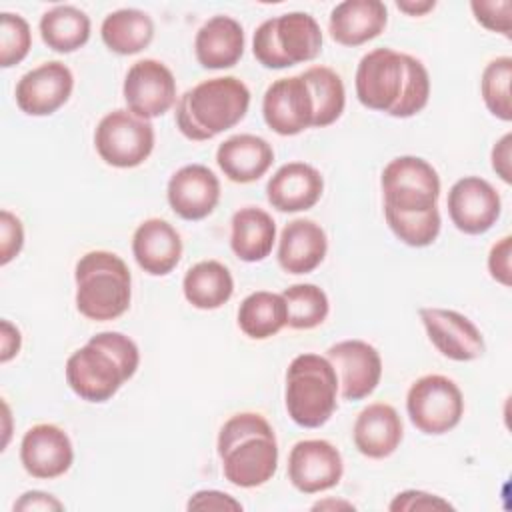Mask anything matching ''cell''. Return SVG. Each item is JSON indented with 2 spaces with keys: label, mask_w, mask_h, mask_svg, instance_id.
I'll use <instances>...</instances> for the list:
<instances>
[{
  "label": "cell",
  "mask_w": 512,
  "mask_h": 512,
  "mask_svg": "<svg viewBox=\"0 0 512 512\" xmlns=\"http://www.w3.org/2000/svg\"><path fill=\"white\" fill-rule=\"evenodd\" d=\"M356 96L370 110L410 118L428 104L430 76L418 58L376 48L358 62Z\"/></svg>",
  "instance_id": "6da1fadb"
},
{
  "label": "cell",
  "mask_w": 512,
  "mask_h": 512,
  "mask_svg": "<svg viewBox=\"0 0 512 512\" xmlns=\"http://www.w3.org/2000/svg\"><path fill=\"white\" fill-rule=\"evenodd\" d=\"M140 352L122 332H100L66 362V382L86 402H106L134 376Z\"/></svg>",
  "instance_id": "7a4b0ae2"
},
{
  "label": "cell",
  "mask_w": 512,
  "mask_h": 512,
  "mask_svg": "<svg viewBox=\"0 0 512 512\" xmlns=\"http://www.w3.org/2000/svg\"><path fill=\"white\" fill-rule=\"evenodd\" d=\"M216 448L224 478L238 488L262 486L278 468L274 430L256 412H240L226 420L220 428Z\"/></svg>",
  "instance_id": "3957f363"
},
{
  "label": "cell",
  "mask_w": 512,
  "mask_h": 512,
  "mask_svg": "<svg viewBox=\"0 0 512 512\" xmlns=\"http://www.w3.org/2000/svg\"><path fill=\"white\" fill-rule=\"evenodd\" d=\"M248 106L250 90L240 78H210L180 96L176 124L188 140L202 142L234 128L246 116Z\"/></svg>",
  "instance_id": "277c9868"
},
{
  "label": "cell",
  "mask_w": 512,
  "mask_h": 512,
  "mask_svg": "<svg viewBox=\"0 0 512 512\" xmlns=\"http://www.w3.org/2000/svg\"><path fill=\"white\" fill-rule=\"evenodd\" d=\"M76 308L96 322L116 320L130 308L132 276L126 262L106 250L86 252L74 270Z\"/></svg>",
  "instance_id": "5b68a950"
},
{
  "label": "cell",
  "mask_w": 512,
  "mask_h": 512,
  "mask_svg": "<svg viewBox=\"0 0 512 512\" xmlns=\"http://www.w3.org/2000/svg\"><path fill=\"white\" fill-rule=\"evenodd\" d=\"M286 410L302 428H320L336 410L338 376L320 354H300L286 370Z\"/></svg>",
  "instance_id": "8992f818"
},
{
  "label": "cell",
  "mask_w": 512,
  "mask_h": 512,
  "mask_svg": "<svg viewBox=\"0 0 512 512\" xmlns=\"http://www.w3.org/2000/svg\"><path fill=\"white\" fill-rule=\"evenodd\" d=\"M322 50V30L314 16L288 12L264 20L252 40L254 58L272 70L314 60Z\"/></svg>",
  "instance_id": "52a82bcc"
},
{
  "label": "cell",
  "mask_w": 512,
  "mask_h": 512,
  "mask_svg": "<svg viewBox=\"0 0 512 512\" xmlns=\"http://www.w3.org/2000/svg\"><path fill=\"white\" fill-rule=\"evenodd\" d=\"M384 208L418 214L436 208L440 196L438 172L424 158L398 156L382 170Z\"/></svg>",
  "instance_id": "ba28073f"
},
{
  "label": "cell",
  "mask_w": 512,
  "mask_h": 512,
  "mask_svg": "<svg viewBox=\"0 0 512 512\" xmlns=\"http://www.w3.org/2000/svg\"><path fill=\"white\" fill-rule=\"evenodd\" d=\"M410 422L430 436L446 434L458 426L464 414V398L454 380L442 374L418 378L406 394Z\"/></svg>",
  "instance_id": "9c48e42d"
},
{
  "label": "cell",
  "mask_w": 512,
  "mask_h": 512,
  "mask_svg": "<svg viewBox=\"0 0 512 512\" xmlns=\"http://www.w3.org/2000/svg\"><path fill=\"white\" fill-rule=\"evenodd\" d=\"M94 146L100 158L116 168L140 166L154 148V126L128 108L108 112L96 126Z\"/></svg>",
  "instance_id": "30bf717a"
},
{
  "label": "cell",
  "mask_w": 512,
  "mask_h": 512,
  "mask_svg": "<svg viewBox=\"0 0 512 512\" xmlns=\"http://www.w3.org/2000/svg\"><path fill=\"white\" fill-rule=\"evenodd\" d=\"M122 94L132 114L152 120L172 108L176 100V80L166 64L144 58L134 62L126 72Z\"/></svg>",
  "instance_id": "8fae6325"
},
{
  "label": "cell",
  "mask_w": 512,
  "mask_h": 512,
  "mask_svg": "<svg viewBox=\"0 0 512 512\" xmlns=\"http://www.w3.org/2000/svg\"><path fill=\"white\" fill-rule=\"evenodd\" d=\"M448 214L452 224L470 236L488 232L502 210L500 194L480 176H464L448 192Z\"/></svg>",
  "instance_id": "7c38bea8"
},
{
  "label": "cell",
  "mask_w": 512,
  "mask_h": 512,
  "mask_svg": "<svg viewBox=\"0 0 512 512\" xmlns=\"http://www.w3.org/2000/svg\"><path fill=\"white\" fill-rule=\"evenodd\" d=\"M264 122L280 136H296L314 122V100L304 78L290 76L272 82L262 100Z\"/></svg>",
  "instance_id": "4fadbf2b"
},
{
  "label": "cell",
  "mask_w": 512,
  "mask_h": 512,
  "mask_svg": "<svg viewBox=\"0 0 512 512\" xmlns=\"http://www.w3.org/2000/svg\"><path fill=\"white\" fill-rule=\"evenodd\" d=\"M332 362L340 394L344 400H362L370 396L382 376V358L378 350L364 340H342L326 350Z\"/></svg>",
  "instance_id": "5bb4252c"
},
{
  "label": "cell",
  "mask_w": 512,
  "mask_h": 512,
  "mask_svg": "<svg viewBox=\"0 0 512 512\" xmlns=\"http://www.w3.org/2000/svg\"><path fill=\"white\" fill-rule=\"evenodd\" d=\"M344 472L342 456L328 440H300L288 454V478L304 494L334 488Z\"/></svg>",
  "instance_id": "9a60e30c"
},
{
  "label": "cell",
  "mask_w": 512,
  "mask_h": 512,
  "mask_svg": "<svg viewBox=\"0 0 512 512\" xmlns=\"http://www.w3.org/2000/svg\"><path fill=\"white\" fill-rule=\"evenodd\" d=\"M74 76L64 62L50 60L26 72L16 84V104L28 116H50L72 94Z\"/></svg>",
  "instance_id": "2e32d148"
},
{
  "label": "cell",
  "mask_w": 512,
  "mask_h": 512,
  "mask_svg": "<svg viewBox=\"0 0 512 512\" xmlns=\"http://www.w3.org/2000/svg\"><path fill=\"white\" fill-rule=\"evenodd\" d=\"M420 320L436 350L456 362H470L484 354V338L464 314L448 308H420Z\"/></svg>",
  "instance_id": "e0dca14e"
},
{
  "label": "cell",
  "mask_w": 512,
  "mask_h": 512,
  "mask_svg": "<svg viewBox=\"0 0 512 512\" xmlns=\"http://www.w3.org/2000/svg\"><path fill=\"white\" fill-rule=\"evenodd\" d=\"M20 460L32 478H58L72 466V442L60 426L36 424L26 430L20 442Z\"/></svg>",
  "instance_id": "ac0fdd59"
},
{
  "label": "cell",
  "mask_w": 512,
  "mask_h": 512,
  "mask_svg": "<svg viewBox=\"0 0 512 512\" xmlns=\"http://www.w3.org/2000/svg\"><path fill=\"white\" fill-rule=\"evenodd\" d=\"M166 196L174 214L184 220H202L218 206L220 180L208 166L188 164L172 174Z\"/></svg>",
  "instance_id": "d6986e66"
},
{
  "label": "cell",
  "mask_w": 512,
  "mask_h": 512,
  "mask_svg": "<svg viewBox=\"0 0 512 512\" xmlns=\"http://www.w3.org/2000/svg\"><path fill=\"white\" fill-rule=\"evenodd\" d=\"M324 180L320 172L304 162L280 166L266 184V198L280 212L310 210L322 196Z\"/></svg>",
  "instance_id": "ffe728a7"
},
{
  "label": "cell",
  "mask_w": 512,
  "mask_h": 512,
  "mask_svg": "<svg viewBox=\"0 0 512 512\" xmlns=\"http://www.w3.org/2000/svg\"><path fill=\"white\" fill-rule=\"evenodd\" d=\"M132 254L150 276H166L182 256V240L176 228L162 218L144 220L132 236Z\"/></svg>",
  "instance_id": "44dd1931"
},
{
  "label": "cell",
  "mask_w": 512,
  "mask_h": 512,
  "mask_svg": "<svg viewBox=\"0 0 512 512\" xmlns=\"http://www.w3.org/2000/svg\"><path fill=\"white\" fill-rule=\"evenodd\" d=\"M328 250V238L320 224L308 218L288 222L278 242V264L288 274H308L316 270Z\"/></svg>",
  "instance_id": "7402d4cb"
},
{
  "label": "cell",
  "mask_w": 512,
  "mask_h": 512,
  "mask_svg": "<svg viewBox=\"0 0 512 512\" xmlns=\"http://www.w3.org/2000/svg\"><path fill=\"white\" fill-rule=\"evenodd\" d=\"M388 10L380 0H346L330 12V36L342 46H360L380 36Z\"/></svg>",
  "instance_id": "603a6c76"
},
{
  "label": "cell",
  "mask_w": 512,
  "mask_h": 512,
  "mask_svg": "<svg viewBox=\"0 0 512 512\" xmlns=\"http://www.w3.org/2000/svg\"><path fill=\"white\" fill-rule=\"evenodd\" d=\"M216 162L228 180L248 184L268 172L274 162V150L260 136L234 134L218 146Z\"/></svg>",
  "instance_id": "cb8c5ba5"
},
{
  "label": "cell",
  "mask_w": 512,
  "mask_h": 512,
  "mask_svg": "<svg viewBox=\"0 0 512 512\" xmlns=\"http://www.w3.org/2000/svg\"><path fill=\"white\" fill-rule=\"evenodd\" d=\"M352 436L360 454L380 460L400 446L404 428L394 406L374 402L358 414Z\"/></svg>",
  "instance_id": "d4e9b609"
},
{
  "label": "cell",
  "mask_w": 512,
  "mask_h": 512,
  "mask_svg": "<svg viewBox=\"0 0 512 512\" xmlns=\"http://www.w3.org/2000/svg\"><path fill=\"white\" fill-rule=\"evenodd\" d=\"M194 52L202 68L222 70L234 66L244 54V30L240 22L224 14L212 16L196 32Z\"/></svg>",
  "instance_id": "484cf974"
},
{
  "label": "cell",
  "mask_w": 512,
  "mask_h": 512,
  "mask_svg": "<svg viewBox=\"0 0 512 512\" xmlns=\"http://www.w3.org/2000/svg\"><path fill=\"white\" fill-rule=\"evenodd\" d=\"M276 224L272 216L256 206H246L232 216L230 248L244 262L264 260L274 246Z\"/></svg>",
  "instance_id": "4316f807"
},
{
  "label": "cell",
  "mask_w": 512,
  "mask_h": 512,
  "mask_svg": "<svg viewBox=\"0 0 512 512\" xmlns=\"http://www.w3.org/2000/svg\"><path fill=\"white\" fill-rule=\"evenodd\" d=\"M184 298L198 310L224 306L234 292L230 270L218 260H202L188 268L182 280Z\"/></svg>",
  "instance_id": "83f0119b"
},
{
  "label": "cell",
  "mask_w": 512,
  "mask_h": 512,
  "mask_svg": "<svg viewBox=\"0 0 512 512\" xmlns=\"http://www.w3.org/2000/svg\"><path fill=\"white\" fill-rule=\"evenodd\" d=\"M102 42L116 54L130 56L144 50L154 38L152 18L138 8L110 12L100 26Z\"/></svg>",
  "instance_id": "f1b7e54d"
},
{
  "label": "cell",
  "mask_w": 512,
  "mask_h": 512,
  "mask_svg": "<svg viewBox=\"0 0 512 512\" xmlns=\"http://www.w3.org/2000/svg\"><path fill=\"white\" fill-rule=\"evenodd\" d=\"M40 36L54 52H74L90 38V18L76 6H54L40 18Z\"/></svg>",
  "instance_id": "f546056e"
},
{
  "label": "cell",
  "mask_w": 512,
  "mask_h": 512,
  "mask_svg": "<svg viewBox=\"0 0 512 512\" xmlns=\"http://www.w3.org/2000/svg\"><path fill=\"white\" fill-rule=\"evenodd\" d=\"M288 322V308L282 294L258 290L246 296L238 308L240 330L254 340L278 334Z\"/></svg>",
  "instance_id": "4dcf8cb0"
},
{
  "label": "cell",
  "mask_w": 512,
  "mask_h": 512,
  "mask_svg": "<svg viewBox=\"0 0 512 512\" xmlns=\"http://www.w3.org/2000/svg\"><path fill=\"white\" fill-rule=\"evenodd\" d=\"M310 88L314 100V128H324L336 122L346 104L342 78L328 66H312L300 74Z\"/></svg>",
  "instance_id": "1f68e13d"
},
{
  "label": "cell",
  "mask_w": 512,
  "mask_h": 512,
  "mask_svg": "<svg viewBox=\"0 0 512 512\" xmlns=\"http://www.w3.org/2000/svg\"><path fill=\"white\" fill-rule=\"evenodd\" d=\"M288 308V326L294 330H310L328 316V296L316 284H294L282 292Z\"/></svg>",
  "instance_id": "d6a6232c"
},
{
  "label": "cell",
  "mask_w": 512,
  "mask_h": 512,
  "mask_svg": "<svg viewBox=\"0 0 512 512\" xmlns=\"http://www.w3.org/2000/svg\"><path fill=\"white\" fill-rule=\"evenodd\" d=\"M510 80H512V58L500 56L486 64L480 80V92L486 108L500 120H512L510 102Z\"/></svg>",
  "instance_id": "836d02e7"
},
{
  "label": "cell",
  "mask_w": 512,
  "mask_h": 512,
  "mask_svg": "<svg viewBox=\"0 0 512 512\" xmlns=\"http://www.w3.org/2000/svg\"><path fill=\"white\" fill-rule=\"evenodd\" d=\"M386 222L394 236L414 248L430 246L440 234V212L438 208H430L418 214H402L390 208H384Z\"/></svg>",
  "instance_id": "e575fe53"
},
{
  "label": "cell",
  "mask_w": 512,
  "mask_h": 512,
  "mask_svg": "<svg viewBox=\"0 0 512 512\" xmlns=\"http://www.w3.org/2000/svg\"><path fill=\"white\" fill-rule=\"evenodd\" d=\"M0 66L10 68L20 64L32 46L28 22L12 12L0 14Z\"/></svg>",
  "instance_id": "d590c367"
},
{
  "label": "cell",
  "mask_w": 512,
  "mask_h": 512,
  "mask_svg": "<svg viewBox=\"0 0 512 512\" xmlns=\"http://www.w3.org/2000/svg\"><path fill=\"white\" fill-rule=\"evenodd\" d=\"M24 246V228L20 218L10 210L0 212V264L6 266L14 260Z\"/></svg>",
  "instance_id": "8d00e7d4"
},
{
  "label": "cell",
  "mask_w": 512,
  "mask_h": 512,
  "mask_svg": "<svg viewBox=\"0 0 512 512\" xmlns=\"http://www.w3.org/2000/svg\"><path fill=\"white\" fill-rule=\"evenodd\" d=\"M470 8L484 28L510 36V0L472 2Z\"/></svg>",
  "instance_id": "74e56055"
},
{
  "label": "cell",
  "mask_w": 512,
  "mask_h": 512,
  "mask_svg": "<svg viewBox=\"0 0 512 512\" xmlns=\"http://www.w3.org/2000/svg\"><path fill=\"white\" fill-rule=\"evenodd\" d=\"M392 512H414V510H452L444 498L422 490H404L390 502Z\"/></svg>",
  "instance_id": "f35d334b"
},
{
  "label": "cell",
  "mask_w": 512,
  "mask_h": 512,
  "mask_svg": "<svg viewBox=\"0 0 512 512\" xmlns=\"http://www.w3.org/2000/svg\"><path fill=\"white\" fill-rule=\"evenodd\" d=\"M510 244H512V238L504 236L500 242H496L490 248V254H488L490 276L502 286H510Z\"/></svg>",
  "instance_id": "ab89813d"
},
{
  "label": "cell",
  "mask_w": 512,
  "mask_h": 512,
  "mask_svg": "<svg viewBox=\"0 0 512 512\" xmlns=\"http://www.w3.org/2000/svg\"><path fill=\"white\" fill-rule=\"evenodd\" d=\"M186 508L188 510H242V504L226 492L200 490L188 500Z\"/></svg>",
  "instance_id": "60d3db41"
},
{
  "label": "cell",
  "mask_w": 512,
  "mask_h": 512,
  "mask_svg": "<svg viewBox=\"0 0 512 512\" xmlns=\"http://www.w3.org/2000/svg\"><path fill=\"white\" fill-rule=\"evenodd\" d=\"M64 504L56 500L52 494L30 490L20 496V500L14 504V510H62Z\"/></svg>",
  "instance_id": "b9f144b4"
},
{
  "label": "cell",
  "mask_w": 512,
  "mask_h": 512,
  "mask_svg": "<svg viewBox=\"0 0 512 512\" xmlns=\"http://www.w3.org/2000/svg\"><path fill=\"white\" fill-rule=\"evenodd\" d=\"M510 142H512V136L510 134H504L496 146L492 148V168L494 172L506 182L510 184L512 182V172H510Z\"/></svg>",
  "instance_id": "7bdbcfd3"
},
{
  "label": "cell",
  "mask_w": 512,
  "mask_h": 512,
  "mask_svg": "<svg viewBox=\"0 0 512 512\" xmlns=\"http://www.w3.org/2000/svg\"><path fill=\"white\" fill-rule=\"evenodd\" d=\"M0 342H2V352H0V362L6 364L8 360H12L18 350H20V342H22V336H20V330L10 324L8 320H2V334H0Z\"/></svg>",
  "instance_id": "ee69618b"
},
{
  "label": "cell",
  "mask_w": 512,
  "mask_h": 512,
  "mask_svg": "<svg viewBox=\"0 0 512 512\" xmlns=\"http://www.w3.org/2000/svg\"><path fill=\"white\" fill-rule=\"evenodd\" d=\"M396 6L400 8V10H404V12H408V14H412V16H420V14H426L428 10H432L434 6H436V2L434 0H428V2H396Z\"/></svg>",
  "instance_id": "f6af8a7d"
},
{
  "label": "cell",
  "mask_w": 512,
  "mask_h": 512,
  "mask_svg": "<svg viewBox=\"0 0 512 512\" xmlns=\"http://www.w3.org/2000/svg\"><path fill=\"white\" fill-rule=\"evenodd\" d=\"M324 508H344V510H354L352 504L348 502H334V500H326V502H318L312 506V510H324Z\"/></svg>",
  "instance_id": "bcb514c9"
}]
</instances>
